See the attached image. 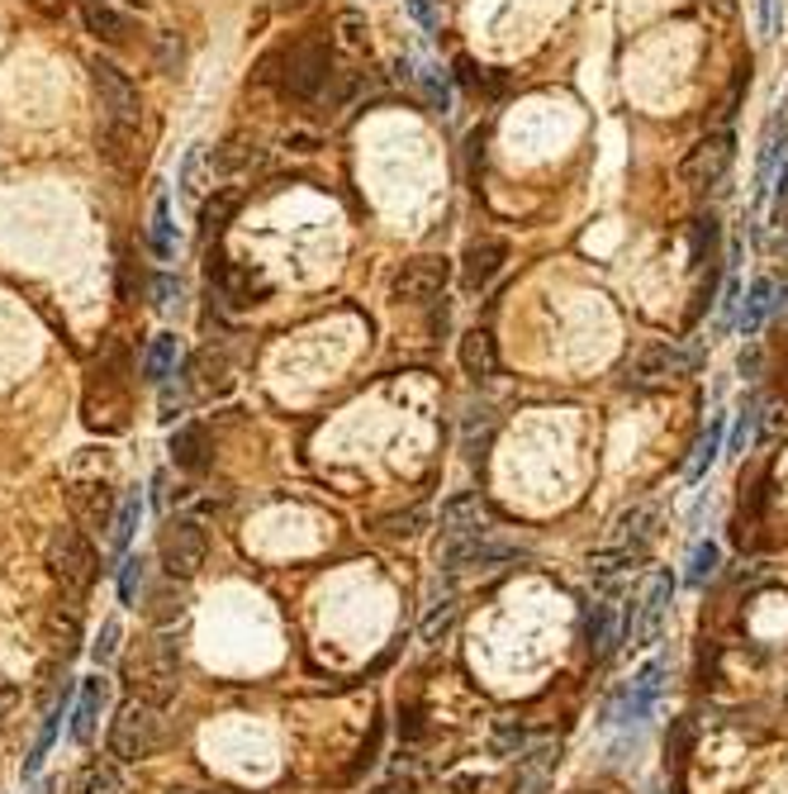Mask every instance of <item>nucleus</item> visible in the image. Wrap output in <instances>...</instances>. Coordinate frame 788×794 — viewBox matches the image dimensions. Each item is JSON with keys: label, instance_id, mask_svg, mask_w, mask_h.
Here are the masks:
<instances>
[{"label": "nucleus", "instance_id": "ddd939ff", "mask_svg": "<svg viewBox=\"0 0 788 794\" xmlns=\"http://www.w3.org/2000/svg\"><path fill=\"white\" fill-rule=\"evenodd\" d=\"M504 262H509V243L504 238H475L471 248H465V257H461L465 291H485L490 281L504 272Z\"/></svg>", "mask_w": 788, "mask_h": 794}, {"label": "nucleus", "instance_id": "4c0bfd02", "mask_svg": "<svg viewBox=\"0 0 788 794\" xmlns=\"http://www.w3.org/2000/svg\"><path fill=\"white\" fill-rule=\"evenodd\" d=\"M337 43L343 48H366V20L362 14H337Z\"/></svg>", "mask_w": 788, "mask_h": 794}, {"label": "nucleus", "instance_id": "7ed1b4c3", "mask_svg": "<svg viewBox=\"0 0 788 794\" xmlns=\"http://www.w3.org/2000/svg\"><path fill=\"white\" fill-rule=\"evenodd\" d=\"M176 685H181V647H176V638H157L148 657L134 661V690L142 704L167 709L176 699Z\"/></svg>", "mask_w": 788, "mask_h": 794}, {"label": "nucleus", "instance_id": "473e14b6", "mask_svg": "<svg viewBox=\"0 0 788 794\" xmlns=\"http://www.w3.org/2000/svg\"><path fill=\"white\" fill-rule=\"evenodd\" d=\"M186 614V595L181 590H171V586H162L152 595V624H176Z\"/></svg>", "mask_w": 788, "mask_h": 794}, {"label": "nucleus", "instance_id": "4be33fe9", "mask_svg": "<svg viewBox=\"0 0 788 794\" xmlns=\"http://www.w3.org/2000/svg\"><path fill=\"white\" fill-rule=\"evenodd\" d=\"M71 794H124L119 766L115 762H86L77 771V781H71Z\"/></svg>", "mask_w": 788, "mask_h": 794}, {"label": "nucleus", "instance_id": "6ab92c4d", "mask_svg": "<svg viewBox=\"0 0 788 794\" xmlns=\"http://www.w3.org/2000/svg\"><path fill=\"white\" fill-rule=\"evenodd\" d=\"M485 528V504H480L475 490H461L442 504V533L446 538H465V533H480Z\"/></svg>", "mask_w": 788, "mask_h": 794}, {"label": "nucleus", "instance_id": "9d476101", "mask_svg": "<svg viewBox=\"0 0 788 794\" xmlns=\"http://www.w3.org/2000/svg\"><path fill=\"white\" fill-rule=\"evenodd\" d=\"M670 595H674V576H670V571L651 576L647 595H641L637 605L627 609V624H622L627 643H632V647H647V643L660 638V624H666V614H670Z\"/></svg>", "mask_w": 788, "mask_h": 794}, {"label": "nucleus", "instance_id": "c9c22d12", "mask_svg": "<svg viewBox=\"0 0 788 794\" xmlns=\"http://www.w3.org/2000/svg\"><path fill=\"white\" fill-rule=\"evenodd\" d=\"M142 571H148V561H142V557H124V567H119V599H124V605H134V599H138Z\"/></svg>", "mask_w": 788, "mask_h": 794}, {"label": "nucleus", "instance_id": "dca6fc26", "mask_svg": "<svg viewBox=\"0 0 788 794\" xmlns=\"http://www.w3.org/2000/svg\"><path fill=\"white\" fill-rule=\"evenodd\" d=\"M209 281H214V286L224 291V300H228V305H238V310L257 305V295H262V286L253 281V272L233 267L228 257H209Z\"/></svg>", "mask_w": 788, "mask_h": 794}, {"label": "nucleus", "instance_id": "9b49d317", "mask_svg": "<svg viewBox=\"0 0 788 794\" xmlns=\"http://www.w3.org/2000/svg\"><path fill=\"white\" fill-rule=\"evenodd\" d=\"M509 557H518V542H499L490 528H480V533H465V538H446L437 561L446 571H465V567H499Z\"/></svg>", "mask_w": 788, "mask_h": 794}, {"label": "nucleus", "instance_id": "f8f14e48", "mask_svg": "<svg viewBox=\"0 0 788 794\" xmlns=\"http://www.w3.org/2000/svg\"><path fill=\"white\" fill-rule=\"evenodd\" d=\"M328 77H333V67H328V48H318V43H299V48H290V58H285L280 86H285V96H295V100H314V96L328 86Z\"/></svg>", "mask_w": 788, "mask_h": 794}, {"label": "nucleus", "instance_id": "b1692460", "mask_svg": "<svg viewBox=\"0 0 788 794\" xmlns=\"http://www.w3.org/2000/svg\"><path fill=\"white\" fill-rule=\"evenodd\" d=\"M722 448H727V419L718 414V419H712V429H708V438H703V443H698V457H693V467H689V486H698V481H703V476H708V467H712V462H718V457H722Z\"/></svg>", "mask_w": 788, "mask_h": 794}, {"label": "nucleus", "instance_id": "393cba45", "mask_svg": "<svg viewBox=\"0 0 788 794\" xmlns=\"http://www.w3.org/2000/svg\"><path fill=\"white\" fill-rule=\"evenodd\" d=\"M456 614H461V605H456V599H437V605L423 614V624H418V638H423L427 647H442V638H446V633H452V624H456Z\"/></svg>", "mask_w": 788, "mask_h": 794}, {"label": "nucleus", "instance_id": "6e6552de", "mask_svg": "<svg viewBox=\"0 0 788 794\" xmlns=\"http://www.w3.org/2000/svg\"><path fill=\"white\" fill-rule=\"evenodd\" d=\"M731 157H737V138H731V129H718V134H708L703 144H693L689 157L679 163V182H684L689 190H708V186H718L727 167H731Z\"/></svg>", "mask_w": 788, "mask_h": 794}, {"label": "nucleus", "instance_id": "412c9836", "mask_svg": "<svg viewBox=\"0 0 788 794\" xmlns=\"http://www.w3.org/2000/svg\"><path fill=\"white\" fill-rule=\"evenodd\" d=\"M176 357H181V347H176V333H157L148 357H142V376L152 385H167L176 376Z\"/></svg>", "mask_w": 788, "mask_h": 794}, {"label": "nucleus", "instance_id": "5701e85b", "mask_svg": "<svg viewBox=\"0 0 788 794\" xmlns=\"http://www.w3.org/2000/svg\"><path fill=\"white\" fill-rule=\"evenodd\" d=\"M718 567H722V547L712 542V538H698L693 542V552H689V571H684V586L689 590H703L712 576H718Z\"/></svg>", "mask_w": 788, "mask_h": 794}, {"label": "nucleus", "instance_id": "a19ab883", "mask_svg": "<svg viewBox=\"0 0 788 794\" xmlns=\"http://www.w3.org/2000/svg\"><path fill=\"white\" fill-rule=\"evenodd\" d=\"M186 404H190V391H186V385H181V391H171V385H162V419H167V423H171L176 414H181Z\"/></svg>", "mask_w": 788, "mask_h": 794}, {"label": "nucleus", "instance_id": "423d86ee", "mask_svg": "<svg viewBox=\"0 0 788 794\" xmlns=\"http://www.w3.org/2000/svg\"><path fill=\"white\" fill-rule=\"evenodd\" d=\"M157 557H162V571L171 580H186L205 567L209 557V533L195 519H171L162 528V542H157Z\"/></svg>", "mask_w": 788, "mask_h": 794}, {"label": "nucleus", "instance_id": "2eb2a0df", "mask_svg": "<svg viewBox=\"0 0 788 794\" xmlns=\"http://www.w3.org/2000/svg\"><path fill=\"white\" fill-rule=\"evenodd\" d=\"M461 372L471 376V381H490L499 372V347H494V333L490 329H471L461 339Z\"/></svg>", "mask_w": 788, "mask_h": 794}, {"label": "nucleus", "instance_id": "4468645a", "mask_svg": "<svg viewBox=\"0 0 788 794\" xmlns=\"http://www.w3.org/2000/svg\"><path fill=\"white\" fill-rule=\"evenodd\" d=\"M689 366H693V352L674 347V343H656L632 362V381H666V376L674 381V376H684Z\"/></svg>", "mask_w": 788, "mask_h": 794}, {"label": "nucleus", "instance_id": "a878e982", "mask_svg": "<svg viewBox=\"0 0 788 794\" xmlns=\"http://www.w3.org/2000/svg\"><path fill=\"white\" fill-rule=\"evenodd\" d=\"M148 248H152V257H162V262L176 253V234H171V200H167V196H157V205H152Z\"/></svg>", "mask_w": 788, "mask_h": 794}, {"label": "nucleus", "instance_id": "7c9ffc66", "mask_svg": "<svg viewBox=\"0 0 788 794\" xmlns=\"http://www.w3.org/2000/svg\"><path fill=\"white\" fill-rule=\"evenodd\" d=\"M423 523H427V509L414 504V509H400V514H385L381 533L385 538H414V533H423Z\"/></svg>", "mask_w": 788, "mask_h": 794}, {"label": "nucleus", "instance_id": "79ce46f5", "mask_svg": "<svg viewBox=\"0 0 788 794\" xmlns=\"http://www.w3.org/2000/svg\"><path fill=\"white\" fill-rule=\"evenodd\" d=\"M408 10H414V20H418L427 33L437 29V14H433V6H427V0H408Z\"/></svg>", "mask_w": 788, "mask_h": 794}, {"label": "nucleus", "instance_id": "0eeeda50", "mask_svg": "<svg viewBox=\"0 0 788 794\" xmlns=\"http://www.w3.org/2000/svg\"><path fill=\"white\" fill-rule=\"evenodd\" d=\"M119 504H124L119 490L105 481V476H91V481L71 476L67 481V509H71V519H77L86 533H105V528H115Z\"/></svg>", "mask_w": 788, "mask_h": 794}, {"label": "nucleus", "instance_id": "aec40b11", "mask_svg": "<svg viewBox=\"0 0 788 794\" xmlns=\"http://www.w3.org/2000/svg\"><path fill=\"white\" fill-rule=\"evenodd\" d=\"M171 462L190 476L209 471V433L200 429V423H186V429L171 433Z\"/></svg>", "mask_w": 788, "mask_h": 794}, {"label": "nucleus", "instance_id": "c03bdc74", "mask_svg": "<svg viewBox=\"0 0 788 794\" xmlns=\"http://www.w3.org/2000/svg\"><path fill=\"white\" fill-rule=\"evenodd\" d=\"M100 6H105V0H100Z\"/></svg>", "mask_w": 788, "mask_h": 794}, {"label": "nucleus", "instance_id": "a211bd4d", "mask_svg": "<svg viewBox=\"0 0 788 794\" xmlns=\"http://www.w3.org/2000/svg\"><path fill=\"white\" fill-rule=\"evenodd\" d=\"M618 638H622V614H618V605H594V609H589V619H584L589 657L608 661V651L618 647Z\"/></svg>", "mask_w": 788, "mask_h": 794}, {"label": "nucleus", "instance_id": "2f4dec72", "mask_svg": "<svg viewBox=\"0 0 788 794\" xmlns=\"http://www.w3.org/2000/svg\"><path fill=\"white\" fill-rule=\"evenodd\" d=\"M494 752L499 756H523L528 752V733L518 718H499L494 723Z\"/></svg>", "mask_w": 788, "mask_h": 794}, {"label": "nucleus", "instance_id": "cd10ccee", "mask_svg": "<svg viewBox=\"0 0 788 794\" xmlns=\"http://www.w3.org/2000/svg\"><path fill=\"white\" fill-rule=\"evenodd\" d=\"M775 310V281H756L750 286V300H746V314H741V333L746 339H756L765 329V314Z\"/></svg>", "mask_w": 788, "mask_h": 794}, {"label": "nucleus", "instance_id": "72a5a7b5", "mask_svg": "<svg viewBox=\"0 0 788 794\" xmlns=\"http://www.w3.org/2000/svg\"><path fill=\"white\" fill-rule=\"evenodd\" d=\"M86 24H91L100 39H110V43H119L124 33H129V20H124V14H115V10H105V6H96L91 14H86Z\"/></svg>", "mask_w": 788, "mask_h": 794}, {"label": "nucleus", "instance_id": "c756f323", "mask_svg": "<svg viewBox=\"0 0 788 794\" xmlns=\"http://www.w3.org/2000/svg\"><path fill=\"white\" fill-rule=\"evenodd\" d=\"M62 714H67V695H62V704H52V709H48V718H43V733H39V743H33L29 762H24V775H39L43 756H48V747H52V737H58V718H62Z\"/></svg>", "mask_w": 788, "mask_h": 794}, {"label": "nucleus", "instance_id": "37998d69", "mask_svg": "<svg viewBox=\"0 0 788 794\" xmlns=\"http://www.w3.org/2000/svg\"><path fill=\"white\" fill-rule=\"evenodd\" d=\"M756 372H760V352L750 347L746 357H741V376H746V381H756Z\"/></svg>", "mask_w": 788, "mask_h": 794}, {"label": "nucleus", "instance_id": "f03ea898", "mask_svg": "<svg viewBox=\"0 0 788 794\" xmlns=\"http://www.w3.org/2000/svg\"><path fill=\"white\" fill-rule=\"evenodd\" d=\"M48 571L58 576L67 590L86 595V590L96 586V576H100V561H96L91 538H86L81 528H52V538H48Z\"/></svg>", "mask_w": 788, "mask_h": 794}, {"label": "nucleus", "instance_id": "e433bc0d", "mask_svg": "<svg viewBox=\"0 0 788 794\" xmlns=\"http://www.w3.org/2000/svg\"><path fill=\"white\" fill-rule=\"evenodd\" d=\"M756 423H760V400H750L737 419V429H731V438H727V452H741L750 443V433H756Z\"/></svg>", "mask_w": 788, "mask_h": 794}, {"label": "nucleus", "instance_id": "1a4fd4ad", "mask_svg": "<svg viewBox=\"0 0 788 794\" xmlns=\"http://www.w3.org/2000/svg\"><path fill=\"white\" fill-rule=\"evenodd\" d=\"M446 276H452V262L437 257V253H423V257H408L400 276H394L390 295L400 300V305H427V300H437L446 291Z\"/></svg>", "mask_w": 788, "mask_h": 794}, {"label": "nucleus", "instance_id": "20e7f679", "mask_svg": "<svg viewBox=\"0 0 788 794\" xmlns=\"http://www.w3.org/2000/svg\"><path fill=\"white\" fill-rule=\"evenodd\" d=\"M157 743H162V718H157L152 704H124L110 723V756L115 762H142V756H152Z\"/></svg>", "mask_w": 788, "mask_h": 794}, {"label": "nucleus", "instance_id": "f704fd0d", "mask_svg": "<svg viewBox=\"0 0 788 794\" xmlns=\"http://www.w3.org/2000/svg\"><path fill=\"white\" fill-rule=\"evenodd\" d=\"M119 638H124V628H119V619H105L100 624V638H96V647H91V657H96V666L105 670L115 661V651H119Z\"/></svg>", "mask_w": 788, "mask_h": 794}, {"label": "nucleus", "instance_id": "bb28decb", "mask_svg": "<svg viewBox=\"0 0 788 794\" xmlns=\"http://www.w3.org/2000/svg\"><path fill=\"white\" fill-rule=\"evenodd\" d=\"M138 519H142V496H138V490H129L124 504H119V514H115V528H110V547H115V552H129V542L138 533Z\"/></svg>", "mask_w": 788, "mask_h": 794}, {"label": "nucleus", "instance_id": "f257e3e1", "mask_svg": "<svg viewBox=\"0 0 788 794\" xmlns=\"http://www.w3.org/2000/svg\"><path fill=\"white\" fill-rule=\"evenodd\" d=\"M91 86H96L100 119H105V157L119 163V157L129 153L134 134H138V119H142L138 91H134V81L105 58H91Z\"/></svg>", "mask_w": 788, "mask_h": 794}, {"label": "nucleus", "instance_id": "f3484780", "mask_svg": "<svg viewBox=\"0 0 788 794\" xmlns=\"http://www.w3.org/2000/svg\"><path fill=\"white\" fill-rule=\"evenodd\" d=\"M105 699H110V680L105 676H91V680H81V699H77V714H71V743H91V733H96V718L105 709Z\"/></svg>", "mask_w": 788, "mask_h": 794}, {"label": "nucleus", "instance_id": "39448f33", "mask_svg": "<svg viewBox=\"0 0 788 794\" xmlns=\"http://www.w3.org/2000/svg\"><path fill=\"white\" fill-rule=\"evenodd\" d=\"M666 676H670V661L666 657H656L637 670V680L627 685V690H618L613 699H608V709H603V728H618V723H641L651 709H656V699L660 690H666Z\"/></svg>", "mask_w": 788, "mask_h": 794}, {"label": "nucleus", "instance_id": "ea45409f", "mask_svg": "<svg viewBox=\"0 0 788 794\" xmlns=\"http://www.w3.org/2000/svg\"><path fill=\"white\" fill-rule=\"evenodd\" d=\"M176 295H181L176 276H157V281H152V305H157V310H171V305H176Z\"/></svg>", "mask_w": 788, "mask_h": 794}, {"label": "nucleus", "instance_id": "c85d7f7f", "mask_svg": "<svg viewBox=\"0 0 788 794\" xmlns=\"http://www.w3.org/2000/svg\"><path fill=\"white\" fill-rule=\"evenodd\" d=\"M243 205V190L238 186H224V190H214V200L205 205V234H219V228L233 219V209H238Z\"/></svg>", "mask_w": 788, "mask_h": 794}, {"label": "nucleus", "instance_id": "58836bf2", "mask_svg": "<svg viewBox=\"0 0 788 794\" xmlns=\"http://www.w3.org/2000/svg\"><path fill=\"white\" fill-rule=\"evenodd\" d=\"M200 167H205V153L200 148H190V157H186V167H181V190L195 200L200 196Z\"/></svg>", "mask_w": 788, "mask_h": 794}]
</instances>
